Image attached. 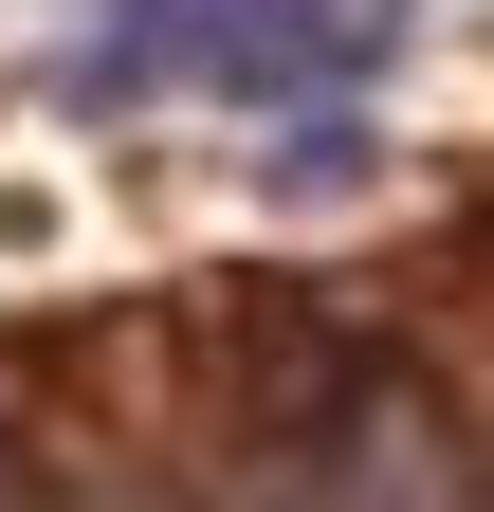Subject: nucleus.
Segmentation results:
<instances>
[{
  "label": "nucleus",
  "mask_w": 494,
  "mask_h": 512,
  "mask_svg": "<svg viewBox=\"0 0 494 512\" xmlns=\"http://www.w3.org/2000/svg\"><path fill=\"white\" fill-rule=\"evenodd\" d=\"M403 0H92L55 92L74 110H165V92H238V110H293V92H348L385 55Z\"/></svg>",
  "instance_id": "nucleus-1"
}]
</instances>
